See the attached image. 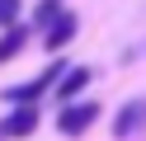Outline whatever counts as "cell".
Wrapping results in <instances>:
<instances>
[{
    "mask_svg": "<svg viewBox=\"0 0 146 141\" xmlns=\"http://www.w3.org/2000/svg\"><path fill=\"white\" fill-rule=\"evenodd\" d=\"M94 118H99V103H94V99L61 103V113H57V132H66V136H80L85 127H94Z\"/></svg>",
    "mask_w": 146,
    "mask_h": 141,
    "instance_id": "1",
    "label": "cell"
},
{
    "mask_svg": "<svg viewBox=\"0 0 146 141\" xmlns=\"http://www.w3.org/2000/svg\"><path fill=\"white\" fill-rule=\"evenodd\" d=\"M141 127H146V99H127L123 108H118V118H113V136L127 141L132 132H141Z\"/></svg>",
    "mask_w": 146,
    "mask_h": 141,
    "instance_id": "2",
    "label": "cell"
},
{
    "mask_svg": "<svg viewBox=\"0 0 146 141\" xmlns=\"http://www.w3.org/2000/svg\"><path fill=\"white\" fill-rule=\"evenodd\" d=\"M33 127H38V108L33 103H14V113H5V122H0V136H29Z\"/></svg>",
    "mask_w": 146,
    "mask_h": 141,
    "instance_id": "3",
    "label": "cell"
},
{
    "mask_svg": "<svg viewBox=\"0 0 146 141\" xmlns=\"http://www.w3.org/2000/svg\"><path fill=\"white\" fill-rule=\"evenodd\" d=\"M71 38H76V14H71V9H61V14L47 24V38H42V47H47V52H61Z\"/></svg>",
    "mask_w": 146,
    "mask_h": 141,
    "instance_id": "4",
    "label": "cell"
},
{
    "mask_svg": "<svg viewBox=\"0 0 146 141\" xmlns=\"http://www.w3.org/2000/svg\"><path fill=\"white\" fill-rule=\"evenodd\" d=\"M90 66H71V71H61V80H57V103H76V94L90 85Z\"/></svg>",
    "mask_w": 146,
    "mask_h": 141,
    "instance_id": "5",
    "label": "cell"
},
{
    "mask_svg": "<svg viewBox=\"0 0 146 141\" xmlns=\"http://www.w3.org/2000/svg\"><path fill=\"white\" fill-rule=\"evenodd\" d=\"M24 42H29V28H24V24H10L5 33H0V66L14 61V56L24 52Z\"/></svg>",
    "mask_w": 146,
    "mask_h": 141,
    "instance_id": "6",
    "label": "cell"
},
{
    "mask_svg": "<svg viewBox=\"0 0 146 141\" xmlns=\"http://www.w3.org/2000/svg\"><path fill=\"white\" fill-rule=\"evenodd\" d=\"M19 14H24V0H0V28L19 24Z\"/></svg>",
    "mask_w": 146,
    "mask_h": 141,
    "instance_id": "7",
    "label": "cell"
},
{
    "mask_svg": "<svg viewBox=\"0 0 146 141\" xmlns=\"http://www.w3.org/2000/svg\"><path fill=\"white\" fill-rule=\"evenodd\" d=\"M57 14H61V5H57V0H42V5H38V14H33V24H42V28H47Z\"/></svg>",
    "mask_w": 146,
    "mask_h": 141,
    "instance_id": "8",
    "label": "cell"
}]
</instances>
